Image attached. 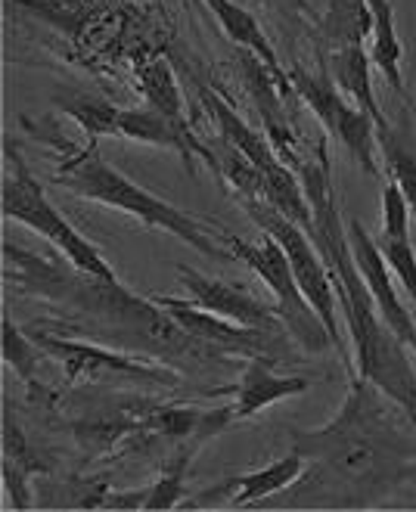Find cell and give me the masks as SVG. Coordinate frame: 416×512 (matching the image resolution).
<instances>
[{"label":"cell","instance_id":"6da1fadb","mask_svg":"<svg viewBox=\"0 0 416 512\" xmlns=\"http://www.w3.org/2000/svg\"><path fill=\"white\" fill-rule=\"evenodd\" d=\"M7 283L25 295L47 298L59 314V326L75 339H91L134 357L156 360L177 373H233L236 360L199 342L153 298L134 295L122 280L106 283L72 267L63 255L41 258L13 243H4Z\"/></svg>","mask_w":416,"mask_h":512},{"label":"cell","instance_id":"7a4b0ae2","mask_svg":"<svg viewBox=\"0 0 416 512\" xmlns=\"http://www.w3.org/2000/svg\"><path fill=\"white\" fill-rule=\"evenodd\" d=\"M395 401L370 379L351 376L342 410L320 429H289V444L305 457V472L280 491L277 506H376L416 472V435L395 413Z\"/></svg>","mask_w":416,"mask_h":512},{"label":"cell","instance_id":"3957f363","mask_svg":"<svg viewBox=\"0 0 416 512\" xmlns=\"http://www.w3.org/2000/svg\"><path fill=\"white\" fill-rule=\"evenodd\" d=\"M299 174L302 190L311 205V230L308 236L326 264V274L333 280L336 301L345 314L354 360H358V376L370 379L376 388L389 395L410 423L416 426V370L413 360L407 357V345L392 333L389 323L382 320L376 301L361 277L358 264L351 255L348 227H342L339 202L333 190V168L326 156V137H317L311 153H305L292 165Z\"/></svg>","mask_w":416,"mask_h":512},{"label":"cell","instance_id":"277c9868","mask_svg":"<svg viewBox=\"0 0 416 512\" xmlns=\"http://www.w3.org/2000/svg\"><path fill=\"white\" fill-rule=\"evenodd\" d=\"M53 184L69 190L72 196L87 199V202H97V205L115 208V212H125L150 230L171 233L174 239H181L184 246H190L193 252L212 258V261H233L230 249L224 246V239L215 236L212 227H205L199 218L181 212V208H174L171 202L159 199L150 190H143L140 184H134L131 177H125L118 168H112L100 156V143L84 140L81 149L69 153L63 159V165L56 168Z\"/></svg>","mask_w":416,"mask_h":512},{"label":"cell","instance_id":"5b68a950","mask_svg":"<svg viewBox=\"0 0 416 512\" xmlns=\"http://www.w3.org/2000/svg\"><path fill=\"white\" fill-rule=\"evenodd\" d=\"M7 159L13 171L10 177H4V190H0V212H4V218L19 221L22 227L44 236L59 255L72 267L84 270V274L106 280V283H118V274L103 258V252L84 233H78L75 224L47 199L38 174L28 168V162L10 140H7Z\"/></svg>","mask_w":416,"mask_h":512},{"label":"cell","instance_id":"8992f818","mask_svg":"<svg viewBox=\"0 0 416 512\" xmlns=\"http://www.w3.org/2000/svg\"><path fill=\"white\" fill-rule=\"evenodd\" d=\"M25 333L38 342V348L53 357L66 373L69 385L91 382V385H156V388H177L181 376L174 367L156 364V360L134 357L128 351H118L91 339L63 336L56 329H41L38 323H28Z\"/></svg>","mask_w":416,"mask_h":512},{"label":"cell","instance_id":"52a82bcc","mask_svg":"<svg viewBox=\"0 0 416 512\" xmlns=\"http://www.w3.org/2000/svg\"><path fill=\"white\" fill-rule=\"evenodd\" d=\"M224 246L230 249L233 261L246 264L255 277H261V283L274 292L277 298V311L289 329V336L295 345H302L305 351L311 354H320L326 348H336L330 333H326L323 320L317 317V311L308 305V298L302 295L299 283L292 277V267H289V258L283 252V246L277 243L274 236L258 239V243H249V239H240L233 233H224Z\"/></svg>","mask_w":416,"mask_h":512},{"label":"cell","instance_id":"ba28073f","mask_svg":"<svg viewBox=\"0 0 416 512\" xmlns=\"http://www.w3.org/2000/svg\"><path fill=\"white\" fill-rule=\"evenodd\" d=\"M199 100L208 109V115L215 118L218 137L233 143L261 171V177H264V199L261 202L277 208L280 215L292 218L299 227L311 230V205H308V196L302 190V180L277 156V149L271 146L267 134H258L255 128H249L243 122V115L236 112L221 94H215V90H202Z\"/></svg>","mask_w":416,"mask_h":512},{"label":"cell","instance_id":"9c48e42d","mask_svg":"<svg viewBox=\"0 0 416 512\" xmlns=\"http://www.w3.org/2000/svg\"><path fill=\"white\" fill-rule=\"evenodd\" d=\"M240 205L246 208V215L267 236H274L277 243L283 246L295 283H299L302 295L308 298V305L323 320V326H326V333H330L336 351H342V333H339V317H336L339 314L336 289H333V280H330V274H326V264H323L317 246H314V239L308 236V230L299 227L292 218L280 215L277 208H271L261 199H240Z\"/></svg>","mask_w":416,"mask_h":512},{"label":"cell","instance_id":"30bf717a","mask_svg":"<svg viewBox=\"0 0 416 512\" xmlns=\"http://www.w3.org/2000/svg\"><path fill=\"white\" fill-rule=\"evenodd\" d=\"M289 87L302 97V103L317 115V122L330 131L345 149L348 156L361 165L373 180H382L379 168V137L373 118L354 106L345 94H339L336 81L326 72H308L302 66H289L286 69Z\"/></svg>","mask_w":416,"mask_h":512},{"label":"cell","instance_id":"8fae6325","mask_svg":"<svg viewBox=\"0 0 416 512\" xmlns=\"http://www.w3.org/2000/svg\"><path fill=\"white\" fill-rule=\"evenodd\" d=\"M177 280L190 292V301L205 311H212L224 320H233L240 326H252V329H286L277 305H267V301L255 298L246 286L240 283H227L221 277H205L199 270L177 264ZM289 333V329H286Z\"/></svg>","mask_w":416,"mask_h":512},{"label":"cell","instance_id":"7c38bea8","mask_svg":"<svg viewBox=\"0 0 416 512\" xmlns=\"http://www.w3.org/2000/svg\"><path fill=\"white\" fill-rule=\"evenodd\" d=\"M348 243H351V255H354V264H358L361 277L376 301V308L382 314V320L389 323L392 333L416 351V317L404 308V301L398 298L395 292V283H392V267L385 264L376 239L367 233V227L351 218L348 221Z\"/></svg>","mask_w":416,"mask_h":512},{"label":"cell","instance_id":"4fadbf2b","mask_svg":"<svg viewBox=\"0 0 416 512\" xmlns=\"http://www.w3.org/2000/svg\"><path fill=\"white\" fill-rule=\"evenodd\" d=\"M302 472H305V457L292 450V454H286V457H280L274 463H267L264 469L243 472V475H227L221 485H215L212 491H202L199 497H193L190 506H196V509L218 506V503H227L233 509L255 506L258 500L277 497L280 491L295 485Z\"/></svg>","mask_w":416,"mask_h":512},{"label":"cell","instance_id":"5bb4252c","mask_svg":"<svg viewBox=\"0 0 416 512\" xmlns=\"http://www.w3.org/2000/svg\"><path fill=\"white\" fill-rule=\"evenodd\" d=\"M373 239L385 264L392 267V277H398V283L407 289L416 305V249L410 239V208L392 180L382 184V227Z\"/></svg>","mask_w":416,"mask_h":512},{"label":"cell","instance_id":"9a60e30c","mask_svg":"<svg viewBox=\"0 0 416 512\" xmlns=\"http://www.w3.org/2000/svg\"><path fill=\"white\" fill-rule=\"evenodd\" d=\"M277 360L271 357H246V364L240 370V385L233 388V413L236 423L252 419L264 407L280 404L286 398L305 395L311 388V379L305 376H280L274 370Z\"/></svg>","mask_w":416,"mask_h":512},{"label":"cell","instance_id":"2e32d148","mask_svg":"<svg viewBox=\"0 0 416 512\" xmlns=\"http://www.w3.org/2000/svg\"><path fill=\"white\" fill-rule=\"evenodd\" d=\"M202 4L215 13V19L221 22L224 35L236 44L243 47L246 53H252L255 59H261V63L271 69V75L277 78V84L286 90L289 87V78H286V69L280 66V59L271 47V41H267L261 22L243 7V4H233V0H202Z\"/></svg>","mask_w":416,"mask_h":512},{"label":"cell","instance_id":"e0dca14e","mask_svg":"<svg viewBox=\"0 0 416 512\" xmlns=\"http://www.w3.org/2000/svg\"><path fill=\"white\" fill-rule=\"evenodd\" d=\"M330 78L336 81V87H342V94L358 106L364 109L373 125H376V137L382 131H389V118H385V112L379 109L376 103V94H373V78H370V56L364 50V44H351V47H342L333 53L330 59Z\"/></svg>","mask_w":416,"mask_h":512},{"label":"cell","instance_id":"ac0fdd59","mask_svg":"<svg viewBox=\"0 0 416 512\" xmlns=\"http://www.w3.org/2000/svg\"><path fill=\"white\" fill-rule=\"evenodd\" d=\"M134 78H137V90H140L146 106L162 112L165 118H171L177 128L193 131L190 118H187L184 94H181V87H177V78H174L165 56H159V53L140 56L134 63Z\"/></svg>","mask_w":416,"mask_h":512},{"label":"cell","instance_id":"d6986e66","mask_svg":"<svg viewBox=\"0 0 416 512\" xmlns=\"http://www.w3.org/2000/svg\"><path fill=\"white\" fill-rule=\"evenodd\" d=\"M367 10L373 19V53H370V63L385 75L389 87L404 100V106L416 109L410 90L404 84L401 75V63H404V47L398 38V28H395V10H392V0H367Z\"/></svg>","mask_w":416,"mask_h":512},{"label":"cell","instance_id":"ffe728a7","mask_svg":"<svg viewBox=\"0 0 416 512\" xmlns=\"http://www.w3.org/2000/svg\"><path fill=\"white\" fill-rule=\"evenodd\" d=\"M41 491H35L38 506L47 509H103L109 497V481L91 478V475H69V478H53L41 475Z\"/></svg>","mask_w":416,"mask_h":512},{"label":"cell","instance_id":"44dd1931","mask_svg":"<svg viewBox=\"0 0 416 512\" xmlns=\"http://www.w3.org/2000/svg\"><path fill=\"white\" fill-rule=\"evenodd\" d=\"M205 441L202 438H187V441H177V447L168 454L159 478L150 485V497H146V509L150 512H162V509H174L187 497V475L190 466L199 454V447Z\"/></svg>","mask_w":416,"mask_h":512},{"label":"cell","instance_id":"7402d4cb","mask_svg":"<svg viewBox=\"0 0 416 512\" xmlns=\"http://www.w3.org/2000/svg\"><path fill=\"white\" fill-rule=\"evenodd\" d=\"M373 32V19L367 10V0H330V10L320 19V35L333 50L364 44Z\"/></svg>","mask_w":416,"mask_h":512},{"label":"cell","instance_id":"603a6c76","mask_svg":"<svg viewBox=\"0 0 416 512\" xmlns=\"http://www.w3.org/2000/svg\"><path fill=\"white\" fill-rule=\"evenodd\" d=\"M56 106L63 109L72 122H78V128L84 131V140L100 143L103 137H118V112H122V106H115L94 94H59Z\"/></svg>","mask_w":416,"mask_h":512},{"label":"cell","instance_id":"cb8c5ba5","mask_svg":"<svg viewBox=\"0 0 416 512\" xmlns=\"http://www.w3.org/2000/svg\"><path fill=\"white\" fill-rule=\"evenodd\" d=\"M47 354L38 348V342L19 329L10 317H4V360L22 376L28 395L32 398H47V388L38 382V367Z\"/></svg>","mask_w":416,"mask_h":512},{"label":"cell","instance_id":"d4e9b609","mask_svg":"<svg viewBox=\"0 0 416 512\" xmlns=\"http://www.w3.org/2000/svg\"><path fill=\"white\" fill-rule=\"evenodd\" d=\"M379 153L385 159L389 180L401 190L410 215H416V156H413V149L401 140V134L395 128H389L379 134Z\"/></svg>","mask_w":416,"mask_h":512},{"label":"cell","instance_id":"484cf974","mask_svg":"<svg viewBox=\"0 0 416 512\" xmlns=\"http://www.w3.org/2000/svg\"><path fill=\"white\" fill-rule=\"evenodd\" d=\"M4 460H10L13 466L25 469L28 475H50V463L44 457H38L32 447H28L25 432L19 429L16 416H13V404L4 401Z\"/></svg>","mask_w":416,"mask_h":512},{"label":"cell","instance_id":"4316f807","mask_svg":"<svg viewBox=\"0 0 416 512\" xmlns=\"http://www.w3.org/2000/svg\"><path fill=\"white\" fill-rule=\"evenodd\" d=\"M146 497H150V488H137V491H109L103 509H146Z\"/></svg>","mask_w":416,"mask_h":512},{"label":"cell","instance_id":"83f0119b","mask_svg":"<svg viewBox=\"0 0 416 512\" xmlns=\"http://www.w3.org/2000/svg\"><path fill=\"white\" fill-rule=\"evenodd\" d=\"M277 13H283L286 19H305V16H311V7H308V0H267Z\"/></svg>","mask_w":416,"mask_h":512}]
</instances>
